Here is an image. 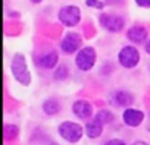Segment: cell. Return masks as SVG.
Wrapping results in <instances>:
<instances>
[{"label": "cell", "instance_id": "obj_19", "mask_svg": "<svg viewBox=\"0 0 150 145\" xmlns=\"http://www.w3.org/2000/svg\"><path fill=\"white\" fill-rule=\"evenodd\" d=\"M105 145H127L122 139H110V141H108Z\"/></svg>", "mask_w": 150, "mask_h": 145}, {"label": "cell", "instance_id": "obj_12", "mask_svg": "<svg viewBox=\"0 0 150 145\" xmlns=\"http://www.w3.org/2000/svg\"><path fill=\"white\" fill-rule=\"evenodd\" d=\"M103 123L94 116V119L93 120H90V122H87V125H86V133H87V136L88 138H99L100 135H102V130H103Z\"/></svg>", "mask_w": 150, "mask_h": 145}, {"label": "cell", "instance_id": "obj_2", "mask_svg": "<svg viewBox=\"0 0 150 145\" xmlns=\"http://www.w3.org/2000/svg\"><path fill=\"white\" fill-rule=\"evenodd\" d=\"M86 129H83L81 125L75 123V122H63L59 125V135L68 141V142H78L81 138H83V133H84Z\"/></svg>", "mask_w": 150, "mask_h": 145}, {"label": "cell", "instance_id": "obj_18", "mask_svg": "<svg viewBox=\"0 0 150 145\" xmlns=\"http://www.w3.org/2000/svg\"><path fill=\"white\" fill-rule=\"evenodd\" d=\"M66 76H68L66 67H65V66H59V67L56 69V72H54V78L59 79V81H62V79H65Z\"/></svg>", "mask_w": 150, "mask_h": 145}, {"label": "cell", "instance_id": "obj_8", "mask_svg": "<svg viewBox=\"0 0 150 145\" xmlns=\"http://www.w3.org/2000/svg\"><path fill=\"white\" fill-rule=\"evenodd\" d=\"M122 119H124V123L129 127H135L138 125H141V122L144 120V113L141 110H135V109H125L124 114H122Z\"/></svg>", "mask_w": 150, "mask_h": 145}, {"label": "cell", "instance_id": "obj_13", "mask_svg": "<svg viewBox=\"0 0 150 145\" xmlns=\"http://www.w3.org/2000/svg\"><path fill=\"white\" fill-rule=\"evenodd\" d=\"M37 63H38L41 67H44V69H52V67H54L56 63H57V53H56V51H50V53H47V54L38 57Z\"/></svg>", "mask_w": 150, "mask_h": 145}, {"label": "cell", "instance_id": "obj_20", "mask_svg": "<svg viewBox=\"0 0 150 145\" xmlns=\"http://www.w3.org/2000/svg\"><path fill=\"white\" fill-rule=\"evenodd\" d=\"M135 3L140 8H150V0H135Z\"/></svg>", "mask_w": 150, "mask_h": 145}, {"label": "cell", "instance_id": "obj_22", "mask_svg": "<svg viewBox=\"0 0 150 145\" xmlns=\"http://www.w3.org/2000/svg\"><path fill=\"white\" fill-rule=\"evenodd\" d=\"M146 51L150 54V40H149V41H147V44H146Z\"/></svg>", "mask_w": 150, "mask_h": 145}, {"label": "cell", "instance_id": "obj_23", "mask_svg": "<svg viewBox=\"0 0 150 145\" xmlns=\"http://www.w3.org/2000/svg\"><path fill=\"white\" fill-rule=\"evenodd\" d=\"M31 2H33V3H40L41 0H31Z\"/></svg>", "mask_w": 150, "mask_h": 145}, {"label": "cell", "instance_id": "obj_4", "mask_svg": "<svg viewBox=\"0 0 150 145\" xmlns=\"http://www.w3.org/2000/svg\"><path fill=\"white\" fill-rule=\"evenodd\" d=\"M59 21L65 27H75L81 21V11L77 6H63L59 11Z\"/></svg>", "mask_w": 150, "mask_h": 145}, {"label": "cell", "instance_id": "obj_1", "mask_svg": "<svg viewBox=\"0 0 150 145\" xmlns=\"http://www.w3.org/2000/svg\"><path fill=\"white\" fill-rule=\"evenodd\" d=\"M11 70H12L13 78H15L19 84H22V85H30V84H31V74H30V69H28V66H27V62H25L24 54L16 53V54L12 57Z\"/></svg>", "mask_w": 150, "mask_h": 145}, {"label": "cell", "instance_id": "obj_17", "mask_svg": "<svg viewBox=\"0 0 150 145\" xmlns=\"http://www.w3.org/2000/svg\"><path fill=\"white\" fill-rule=\"evenodd\" d=\"M87 6L88 8H94V9H103L106 6V0H87Z\"/></svg>", "mask_w": 150, "mask_h": 145}, {"label": "cell", "instance_id": "obj_11", "mask_svg": "<svg viewBox=\"0 0 150 145\" xmlns=\"http://www.w3.org/2000/svg\"><path fill=\"white\" fill-rule=\"evenodd\" d=\"M127 37H128L129 41H132L135 44H141V43H144L147 40V29L143 28V27H140V25L132 27V28L128 29Z\"/></svg>", "mask_w": 150, "mask_h": 145}, {"label": "cell", "instance_id": "obj_25", "mask_svg": "<svg viewBox=\"0 0 150 145\" xmlns=\"http://www.w3.org/2000/svg\"><path fill=\"white\" fill-rule=\"evenodd\" d=\"M50 145H57V144H54V142H53V144H50Z\"/></svg>", "mask_w": 150, "mask_h": 145}, {"label": "cell", "instance_id": "obj_15", "mask_svg": "<svg viewBox=\"0 0 150 145\" xmlns=\"http://www.w3.org/2000/svg\"><path fill=\"white\" fill-rule=\"evenodd\" d=\"M96 117L103 123V125H106V123H110L112 120H113V114L109 111V110H100L97 114H96Z\"/></svg>", "mask_w": 150, "mask_h": 145}, {"label": "cell", "instance_id": "obj_5", "mask_svg": "<svg viewBox=\"0 0 150 145\" xmlns=\"http://www.w3.org/2000/svg\"><path fill=\"white\" fill-rule=\"evenodd\" d=\"M118 59H119V63H121L124 67L131 69V67H134V66L138 64V62H140V54H138V50H137L135 47L127 46V47H124V48L119 51Z\"/></svg>", "mask_w": 150, "mask_h": 145}, {"label": "cell", "instance_id": "obj_3", "mask_svg": "<svg viewBox=\"0 0 150 145\" xmlns=\"http://www.w3.org/2000/svg\"><path fill=\"white\" fill-rule=\"evenodd\" d=\"M96 63V50L93 47H84L75 57V64L80 70H90Z\"/></svg>", "mask_w": 150, "mask_h": 145}, {"label": "cell", "instance_id": "obj_6", "mask_svg": "<svg viewBox=\"0 0 150 145\" xmlns=\"http://www.w3.org/2000/svg\"><path fill=\"white\" fill-rule=\"evenodd\" d=\"M100 24L103 25V28H106L108 31L112 32H119L124 28V19L118 15H112V13H103L100 15Z\"/></svg>", "mask_w": 150, "mask_h": 145}, {"label": "cell", "instance_id": "obj_14", "mask_svg": "<svg viewBox=\"0 0 150 145\" xmlns=\"http://www.w3.org/2000/svg\"><path fill=\"white\" fill-rule=\"evenodd\" d=\"M43 110H44L46 114L53 116V114H56V113L60 110V107H59V103H57L56 100L49 98V100H46V101L43 103Z\"/></svg>", "mask_w": 150, "mask_h": 145}, {"label": "cell", "instance_id": "obj_24", "mask_svg": "<svg viewBox=\"0 0 150 145\" xmlns=\"http://www.w3.org/2000/svg\"><path fill=\"white\" fill-rule=\"evenodd\" d=\"M147 129L150 130V120H149V125H147Z\"/></svg>", "mask_w": 150, "mask_h": 145}, {"label": "cell", "instance_id": "obj_21", "mask_svg": "<svg viewBox=\"0 0 150 145\" xmlns=\"http://www.w3.org/2000/svg\"><path fill=\"white\" fill-rule=\"evenodd\" d=\"M132 145H147V144H146L144 141H137V142H134Z\"/></svg>", "mask_w": 150, "mask_h": 145}, {"label": "cell", "instance_id": "obj_16", "mask_svg": "<svg viewBox=\"0 0 150 145\" xmlns=\"http://www.w3.org/2000/svg\"><path fill=\"white\" fill-rule=\"evenodd\" d=\"M18 133V127L13 126V125H6L5 126V136L6 139H11V138H15Z\"/></svg>", "mask_w": 150, "mask_h": 145}, {"label": "cell", "instance_id": "obj_9", "mask_svg": "<svg viewBox=\"0 0 150 145\" xmlns=\"http://www.w3.org/2000/svg\"><path fill=\"white\" fill-rule=\"evenodd\" d=\"M72 111H74L75 116L80 117V119H88L93 114V107L86 100H77L74 103V106H72Z\"/></svg>", "mask_w": 150, "mask_h": 145}, {"label": "cell", "instance_id": "obj_10", "mask_svg": "<svg viewBox=\"0 0 150 145\" xmlns=\"http://www.w3.org/2000/svg\"><path fill=\"white\" fill-rule=\"evenodd\" d=\"M110 103L116 107H129L134 103V97L125 91H116L110 95Z\"/></svg>", "mask_w": 150, "mask_h": 145}, {"label": "cell", "instance_id": "obj_7", "mask_svg": "<svg viewBox=\"0 0 150 145\" xmlns=\"http://www.w3.org/2000/svg\"><path fill=\"white\" fill-rule=\"evenodd\" d=\"M81 44H83L81 37H80L78 34H75V32H71V34H68V35L62 40L60 48H62L65 53L71 54V53H75L77 50H81Z\"/></svg>", "mask_w": 150, "mask_h": 145}]
</instances>
